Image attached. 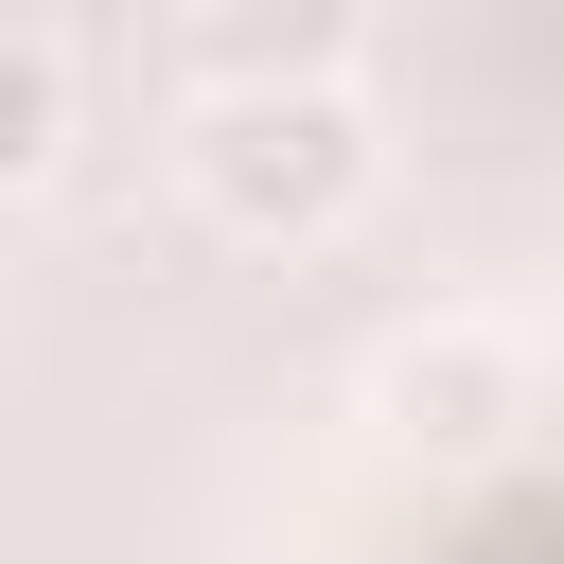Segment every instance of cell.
Instances as JSON below:
<instances>
[{
	"mask_svg": "<svg viewBox=\"0 0 564 564\" xmlns=\"http://www.w3.org/2000/svg\"><path fill=\"white\" fill-rule=\"evenodd\" d=\"M352 0H212V18H176V70H194V106H229V88H352Z\"/></svg>",
	"mask_w": 564,
	"mask_h": 564,
	"instance_id": "cell-3",
	"label": "cell"
},
{
	"mask_svg": "<svg viewBox=\"0 0 564 564\" xmlns=\"http://www.w3.org/2000/svg\"><path fill=\"white\" fill-rule=\"evenodd\" d=\"M370 423H388L405 458H441V476H494V458L546 423V352H529L511 317H405V335L370 352Z\"/></svg>",
	"mask_w": 564,
	"mask_h": 564,
	"instance_id": "cell-2",
	"label": "cell"
},
{
	"mask_svg": "<svg viewBox=\"0 0 564 564\" xmlns=\"http://www.w3.org/2000/svg\"><path fill=\"white\" fill-rule=\"evenodd\" d=\"M176 176L229 247H335L388 194V141H370V88H229V106H194Z\"/></svg>",
	"mask_w": 564,
	"mask_h": 564,
	"instance_id": "cell-1",
	"label": "cell"
},
{
	"mask_svg": "<svg viewBox=\"0 0 564 564\" xmlns=\"http://www.w3.org/2000/svg\"><path fill=\"white\" fill-rule=\"evenodd\" d=\"M53 159H70V53L35 18H0V194H35Z\"/></svg>",
	"mask_w": 564,
	"mask_h": 564,
	"instance_id": "cell-4",
	"label": "cell"
}]
</instances>
